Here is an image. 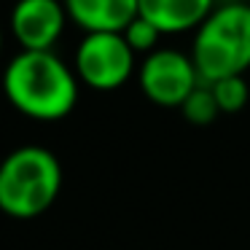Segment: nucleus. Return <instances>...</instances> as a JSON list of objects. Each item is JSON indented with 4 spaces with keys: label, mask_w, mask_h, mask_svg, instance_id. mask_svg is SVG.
I'll return each mask as SVG.
<instances>
[{
    "label": "nucleus",
    "mask_w": 250,
    "mask_h": 250,
    "mask_svg": "<svg viewBox=\"0 0 250 250\" xmlns=\"http://www.w3.org/2000/svg\"><path fill=\"white\" fill-rule=\"evenodd\" d=\"M78 76L54 51H19L3 70V94L22 116L60 121L78 103Z\"/></svg>",
    "instance_id": "1"
},
{
    "label": "nucleus",
    "mask_w": 250,
    "mask_h": 250,
    "mask_svg": "<svg viewBox=\"0 0 250 250\" xmlns=\"http://www.w3.org/2000/svg\"><path fill=\"white\" fill-rule=\"evenodd\" d=\"M180 113L188 124H196V126H207L221 116V108L215 103V94H212L210 83L202 81L194 92L186 97V103L180 105Z\"/></svg>",
    "instance_id": "9"
},
{
    "label": "nucleus",
    "mask_w": 250,
    "mask_h": 250,
    "mask_svg": "<svg viewBox=\"0 0 250 250\" xmlns=\"http://www.w3.org/2000/svg\"><path fill=\"white\" fill-rule=\"evenodd\" d=\"M0 51H3V30H0Z\"/></svg>",
    "instance_id": "12"
},
{
    "label": "nucleus",
    "mask_w": 250,
    "mask_h": 250,
    "mask_svg": "<svg viewBox=\"0 0 250 250\" xmlns=\"http://www.w3.org/2000/svg\"><path fill=\"white\" fill-rule=\"evenodd\" d=\"M191 60L207 83L250 70V3L229 0L194 30Z\"/></svg>",
    "instance_id": "2"
},
{
    "label": "nucleus",
    "mask_w": 250,
    "mask_h": 250,
    "mask_svg": "<svg viewBox=\"0 0 250 250\" xmlns=\"http://www.w3.org/2000/svg\"><path fill=\"white\" fill-rule=\"evenodd\" d=\"M215 0H137V17L159 27L162 35H178L196 30L210 11Z\"/></svg>",
    "instance_id": "7"
},
{
    "label": "nucleus",
    "mask_w": 250,
    "mask_h": 250,
    "mask_svg": "<svg viewBox=\"0 0 250 250\" xmlns=\"http://www.w3.org/2000/svg\"><path fill=\"white\" fill-rule=\"evenodd\" d=\"M67 22L62 0H17L11 8V33L22 51H54Z\"/></svg>",
    "instance_id": "6"
},
{
    "label": "nucleus",
    "mask_w": 250,
    "mask_h": 250,
    "mask_svg": "<svg viewBox=\"0 0 250 250\" xmlns=\"http://www.w3.org/2000/svg\"><path fill=\"white\" fill-rule=\"evenodd\" d=\"M83 33H121L137 17V0H62Z\"/></svg>",
    "instance_id": "8"
},
{
    "label": "nucleus",
    "mask_w": 250,
    "mask_h": 250,
    "mask_svg": "<svg viewBox=\"0 0 250 250\" xmlns=\"http://www.w3.org/2000/svg\"><path fill=\"white\" fill-rule=\"evenodd\" d=\"M215 103L221 108V113H239L250 100V86L245 81V76H229V78H218L210 83Z\"/></svg>",
    "instance_id": "10"
},
{
    "label": "nucleus",
    "mask_w": 250,
    "mask_h": 250,
    "mask_svg": "<svg viewBox=\"0 0 250 250\" xmlns=\"http://www.w3.org/2000/svg\"><path fill=\"white\" fill-rule=\"evenodd\" d=\"M62 191V164L49 148L22 146L0 162V212L27 221L38 218Z\"/></svg>",
    "instance_id": "3"
},
{
    "label": "nucleus",
    "mask_w": 250,
    "mask_h": 250,
    "mask_svg": "<svg viewBox=\"0 0 250 250\" xmlns=\"http://www.w3.org/2000/svg\"><path fill=\"white\" fill-rule=\"evenodd\" d=\"M124 41L129 43V49L135 54H151V51L159 49V41H162V33L159 27H153L151 22H146L143 17H135L124 30H121Z\"/></svg>",
    "instance_id": "11"
},
{
    "label": "nucleus",
    "mask_w": 250,
    "mask_h": 250,
    "mask_svg": "<svg viewBox=\"0 0 250 250\" xmlns=\"http://www.w3.org/2000/svg\"><path fill=\"white\" fill-rule=\"evenodd\" d=\"M135 57L121 33H86L76 49L73 70L83 86L113 92L132 78Z\"/></svg>",
    "instance_id": "4"
},
{
    "label": "nucleus",
    "mask_w": 250,
    "mask_h": 250,
    "mask_svg": "<svg viewBox=\"0 0 250 250\" xmlns=\"http://www.w3.org/2000/svg\"><path fill=\"white\" fill-rule=\"evenodd\" d=\"M137 83L143 94L159 108H180L191 92L202 83L191 54L180 49H156L146 54Z\"/></svg>",
    "instance_id": "5"
}]
</instances>
